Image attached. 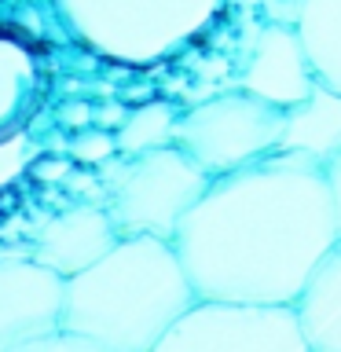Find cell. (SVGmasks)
Returning a JSON list of instances; mask_svg holds the SVG:
<instances>
[{
  "label": "cell",
  "mask_w": 341,
  "mask_h": 352,
  "mask_svg": "<svg viewBox=\"0 0 341 352\" xmlns=\"http://www.w3.org/2000/svg\"><path fill=\"white\" fill-rule=\"evenodd\" d=\"M66 275L41 261H0V352L63 330Z\"/></svg>",
  "instance_id": "obj_7"
},
{
  "label": "cell",
  "mask_w": 341,
  "mask_h": 352,
  "mask_svg": "<svg viewBox=\"0 0 341 352\" xmlns=\"http://www.w3.org/2000/svg\"><path fill=\"white\" fill-rule=\"evenodd\" d=\"M294 26L316 77L341 92V0H297Z\"/></svg>",
  "instance_id": "obj_12"
},
{
  "label": "cell",
  "mask_w": 341,
  "mask_h": 352,
  "mask_svg": "<svg viewBox=\"0 0 341 352\" xmlns=\"http://www.w3.org/2000/svg\"><path fill=\"white\" fill-rule=\"evenodd\" d=\"M121 239V231L110 217V209L81 202L74 209L55 213L33 239V261L48 264L59 275H77L88 264H96L103 253Z\"/></svg>",
  "instance_id": "obj_8"
},
{
  "label": "cell",
  "mask_w": 341,
  "mask_h": 352,
  "mask_svg": "<svg viewBox=\"0 0 341 352\" xmlns=\"http://www.w3.org/2000/svg\"><path fill=\"white\" fill-rule=\"evenodd\" d=\"M338 239L327 162L272 151L213 176L173 246L198 297L297 305Z\"/></svg>",
  "instance_id": "obj_1"
},
{
  "label": "cell",
  "mask_w": 341,
  "mask_h": 352,
  "mask_svg": "<svg viewBox=\"0 0 341 352\" xmlns=\"http://www.w3.org/2000/svg\"><path fill=\"white\" fill-rule=\"evenodd\" d=\"M209 180L213 176L180 143H165L143 154H121V162L110 165L107 209L121 235L173 239Z\"/></svg>",
  "instance_id": "obj_3"
},
{
  "label": "cell",
  "mask_w": 341,
  "mask_h": 352,
  "mask_svg": "<svg viewBox=\"0 0 341 352\" xmlns=\"http://www.w3.org/2000/svg\"><path fill=\"white\" fill-rule=\"evenodd\" d=\"M176 121L180 114L162 103V99H151V103H140L136 110H129V118L121 121V129H114L118 136V154H143L154 147H165V143H176Z\"/></svg>",
  "instance_id": "obj_13"
},
{
  "label": "cell",
  "mask_w": 341,
  "mask_h": 352,
  "mask_svg": "<svg viewBox=\"0 0 341 352\" xmlns=\"http://www.w3.org/2000/svg\"><path fill=\"white\" fill-rule=\"evenodd\" d=\"M114 154H118V136H110V129L103 125H92V129L85 125L70 140V158L81 165H107L114 162Z\"/></svg>",
  "instance_id": "obj_14"
},
{
  "label": "cell",
  "mask_w": 341,
  "mask_h": 352,
  "mask_svg": "<svg viewBox=\"0 0 341 352\" xmlns=\"http://www.w3.org/2000/svg\"><path fill=\"white\" fill-rule=\"evenodd\" d=\"M195 301L173 239L121 235L96 264L66 279L63 330L88 338L96 352H158Z\"/></svg>",
  "instance_id": "obj_2"
},
{
  "label": "cell",
  "mask_w": 341,
  "mask_h": 352,
  "mask_svg": "<svg viewBox=\"0 0 341 352\" xmlns=\"http://www.w3.org/2000/svg\"><path fill=\"white\" fill-rule=\"evenodd\" d=\"M125 118H129V110L121 103H107V107L96 110V125H103V129H121V121H125Z\"/></svg>",
  "instance_id": "obj_18"
},
{
  "label": "cell",
  "mask_w": 341,
  "mask_h": 352,
  "mask_svg": "<svg viewBox=\"0 0 341 352\" xmlns=\"http://www.w3.org/2000/svg\"><path fill=\"white\" fill-rule=\"evenodd\" d=\"M283 125H286V107L239 88V92L213 96L206 103L191 107L187 114H180L173 140L209 176H220L279 151Z\"/></svg>",
  "instance_id": "obj_5"
},
{
  "label": "cell",
  "mask_w": 341,
  "mask_h": 352,
  "mask_svg": "<svg viewBox=\"0 0 341 352\" xmlns=\"http://www.w3.org/2000/svg\"><path fill=\"white\" fill-rule=\"evenodd\" d=\"M297 312H301L308 345L316 352H341V239L312 272Z\"/></svg>",
  "instance_id": "obj_11"
},
{
  "label": "cell",
  "mask_w": 341,
  "mask_h": 352,
  "mask_svg": "<svg viewBox=\"0 0 341 352\" xmlns=\"http://www.w3.org/2000/svg\"><path fill=\"white\" fill-rule=\"evenodd\" d=\"M327 184H330V198H334V217L341 228V151H334L327 158Z\"/></svg>",
  "instance_id": "obj_16"
},
{
  "label": "cell",
  "mask_w": 341,
  "mask_h": 352,
  "mask_svg": "<svg viewBox=\"0 0 341 352\" xmlns=\"http://www.w3.org/2000/svg\"><path fill=\"white\" fill-rule=\"evenodd\" d=\"M279 151L305 154V158H316V162H327L334 151H341V92L338 88L316 81L301 103L286 107Z\"/></svg>",
  "instance_id": "obj_10"
},
{
  "label": "cell",
  "mask_w": 341,
  "mask_h": 352,
  "mask_svg": "<svg viewBox=\"0 0 341 352\" xmlns=\"http://www.w3.org/2000/svg\"><path fill=\"white\" fill-rule=\"evenodd\" d=\"M63 173H66L63 162H48V165H41V169H37V176H63Z\"/></svg>",
  "instance_id": "obj_19"
},
{
  "label": "cell",
  "mask_w": 341,
  "mask_h": 352,
  "mask_svg": "<svg viewBox=\"0 0 341 352\" xmlns=\"http://www.w3.org/2000/svg\"><path fill=\"white\" fill-rule=\"evenodd\" d=\"M19 165H22V136H15L11 143L0 147V184H8L19 173Z\"/></svg>",
  "instance_id": "obj_15"
},
{
  "label": "cell",
  "mask_w": 341,
  "mask_h": 352,
  "mask_svg": "<svg viewBox=\"0 0 341 352\" xmlns=\"http://www.w3.org/2000/svg\"><path fill=\"white\" fill-rule=\"evenodd\" d=\"M213 0H63L66 19L81 26V37L107 52L151 55L184 41L206 22Z\"/></svg>",
  "instance_id": "obj_6"
},
{
  "label": "cell",
  "mask_w": 341,
  "mask_h": 352,
  "mask_svg": "<svg viewBox=\"0 0 341 352\" xmlns=\"http://www.w3.org/2000/svg\"><path fill=\"white\" fill-rule=\"evenodd\" d=\"M297 305L198 297L169 327L158 352H308Z\"/></svg>",
  "instance_id": "obj_4"
},
{
  "label": "cell",
  "mask_w": 341,
  "mask_h": 352,
  "mask_svg": "<svg viewBox=\"0 0 341 352\" xmlns=\"http://www.w3.org/2000/svg\"><path fill=\"white\" fill-rule=\"evenodd\" d=\"M59 121H63L66 129H85L88 121H96V114H92V110H88L85 103H70V107L59 110Z\"/></svg>",
  "instance_id": "obj_17"
},
{
  "label": "cell",
  "mask_w": 341,
  "mask_h": 352,
  "mask_svg": "<svg viewBox=\"0 0 341 352\" xmlns=\"http://www.w3.org/2000/svg\"><path fill=\"white\" fill-rule=\"evenodd\" d=\"M319 81L308 63L297 26H268L253 44V55L242 70V88L279 107H294Z\"/></svg>",
  "instance_id": "obj_9"
}]
</instances>
